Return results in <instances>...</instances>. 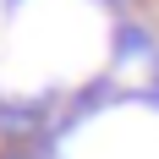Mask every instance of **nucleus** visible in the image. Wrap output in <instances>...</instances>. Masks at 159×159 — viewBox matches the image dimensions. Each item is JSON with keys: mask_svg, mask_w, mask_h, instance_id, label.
I'll use <instances>...</instances> for the list:
<instances>
[{"mask_svg": "<svg viewBox=\"0 0 159 159\" xmlns=\"http://www.w3.org/2000/svg\"><path fill=\"white\" fill-rule=\"evenodd\" d=\"M148 49H154V44H148V33H143V28H121V61L148 55Z\"/></svg>", "mask_w": 159, "mask_h": 159, "instance_id": "1", "label": "nucleus"}]
</instances>
